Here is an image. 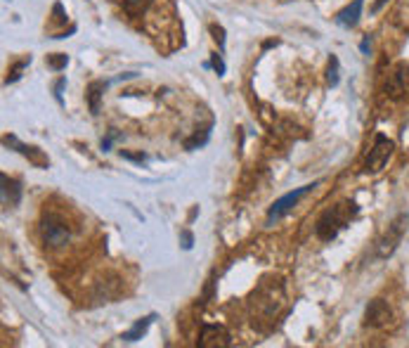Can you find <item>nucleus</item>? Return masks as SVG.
I'll use <instances>...</instances> for the list:
<instances>
[{
    "label": "nucleus",
    "mask_w": 409,
    "mask_h": 348,
    "mask_svg": "<svg viewBox=\"0 0 409 348\" xmlns=\"http://www.w3.org/2000/svg\"><path fill=\"white\" fill-rule=\"evenodd\" d=\"M31 62V57L29 59H21V62H17L12 66L10 71H7V78H5V83H14V81H19V76H21V71H24V66Z\"/></svg>",
    "instance_id": "a211bd4d"
},
{
    "label": "nucleus",
    "mask_w": 409,
    "mask_h": 348,
    "mask_svg": "<svg viewBox=\"0 0 409 348\" xmlns=\"http://www.w3.org/2000/svg\"><path fill=\"white\" fill-rule=\"evenodd\" d=\"M121 157L123 159H130V161H145L147 159L145 154H130V152H123V150H121Z\"/></svg>",
    "instance_id": "5701e85b"
},
{
    "label": "nucleus",
    "mask_w": 409,
    "mask_h": 348,
    "mask_svg": "<svg viewBox=\"0 0 409 348\" xmlns=\"http://www.w3.org/2000/svg\"><path fill=\"white\" fill-rule=\"evenodd\" d=\"M407 223H409V218L405 216V213H400V216L388 225V230L383 232V237L376 244V256L378 258H388V256L395 254V249L400 247V242H403V235L407 230Z\"/></svg>",
    "instance_id": "20e7f679"
},
{
    "label": "nucleus",
    "mask_w": 409,
    "mask_h": 348,
    "mask_svg": "<svg viewBox=\"0 0 409 348\" xmlns=\"http://www.w3.org/2000/svg\"><path fill=\"white\" fill-rule=\"evenodd\" d=\"M326 83H329L331 88L338 86V59L336 57H329V69H326Z\"/></svg>",
    "instance_id": "f3484780"
},
{
    "label": "nucleus",
    "mask_w": 409,
    "mask_h": 348,
    "mask_svg": "<svg viewBox=\"0 0 409 348\" xmlns=\"http://www.w3.org/2000/svg\"><path fill=\"white\" fill-rule=\"evenodd\" d=\"M152 3H154V0H123V10H125L128 17L138 19V17H143L147 10H150Z\"/></svg>",
    "instance_id": "4468645a"
},
{
    "label": "nucleus",
    "mask_w": 409,
    "mask_h": 348,
    "mask_svg": "<svg viewBox=\"0 0 409 348\" xmlns=\"http://www.w3.org/2000/svg\"><path fill=\"white\" fill-rule=\"evenodd\" d=\"M319 183H312V185H303V188H296L294 192H289V195H284V197H279L277 202H274L272 206H270V211H267V225H272V223H277V220L281 218V216H286L289 211L294 209L296 204L301 202L303 197L306 195H310L312 190L317 188Z\"/></svg>",
    "instance_id": "39448f33"
},
{
    "label": "nucleus",
    "mask_w": 409,
    "mask_h": 348,
    "mask_svg": "<svg viewBox=\"0 0 409 348\" xmlns=\"http://www.w3.org/2000/svg\"><path fill=\"white\" fill-rule=\"evenodd\" d=\"M114 138H116V133H111V135H109L107 140H102V150H104V152H107L109 147H111V143H114Z\"/></svg>",
    "instance_id": "b1692460"
},
{
    "label": "nucleus",
    "mask_w": 409,
    "mask_h": 348,
    "mask_svg": "<svg viewBox=\"0 0 409 348\" xmlns=\"http://www.w3.org/2000/svg\"><path fill=\"white\" fill-rule=\"evenodd\" d=\"M107 83L104 81H93L88 86V107H90V114H100V100H102V93Z\"/></svg>",
    "instance_id": "ddd939ff"
},
{
    "label": "nucleus",
    "mask_w": 409,
    "mask_h": 348,
    "mask_svg": "<svg viewBox=\"0 0 409 348\" xmlns=\"http://www.w3.org/2000/svg\"><path fill=\"white\" fill-rule=\"evenodd\" d=\"M390 320H393V310L383 299H374L367 306V310H364V324H367V327L381 329Z\"/></svg>",
    "instance_id": "0eeeda50"
},
{
    "label": "nucleus",
    "mask_w": 409,
    "mask_h": 348,
    "mask_svg": "<svg viewBox=\"0 0 409 348\" xmlns=\"http://www.w3.org/2000/svg\"><path fill=\"white\" fill-rule=\"evenodd\" d=\"M211 34H213V41L218 43V48L220 50L225 48V29L218 26V24H211Z\"/></svg>",
    "instance_id": "6ab92c4d"
},
{
    "label": "nucleus",
    "mask_w": 409,
    "mask_h": 348,
    "mask_svg": "<svg viewBox=\"0 0 409 348\" xmlns=\"http://www.w3.org/2000/svg\"><path fill=\"white\" fill-rule=\"evenodd\" d=\"M211 64H213V69L218 71V76H222V73H225V64H222V59H220V55H218V53L213 55Z\"/></svg>",
    "instance_id": "aec40b11"
},
{
    "label": "nucleus",
    "mask_w": 409,
    "mask_h": 348,
    "mask_svg": "<svg viewBox=\"0 0 409 348\" xmlns=\"http://www.w3.org/2000/svg\"><path fill=\"white\" fill-rule=\"evenodd\" d=\"M154 317H156V315H147V317H143V320H138L135 327H133L130 332H125L121 339H123V342H138V339H143V334L147 332V327L152 324Z\"/></svg>",
    "instance_id": "2eb2a0df"
},
{
    "label": "nucleus",
    "mask_w": 409,
    "mask_h": 348,
    "mask_svg": "<svg viewBox=\"0 0 409 348\" xmlns=\"http://www.w3.org/2000/svg\"><path fill=\"white\" fill-rule=\"evenodd\" d=\"M407 91H409V69L405 64H398L388 73V81H385V95L390 100H400Z\"/></svg>",
    "instance_id": "1a4fd4ad"
},
{
    "label": "nucleus",
    "mask_w": 409,
    "mask_h": 348,
    "mask_svg": "<svg viewBox=\"0 0 409 348\" xmlns=\"http://www.w3.org/2000/svg\"><path fill=\"white\" fill-rule=\"evenodd\" d=\"M393 150H395V143L385 138L383 133H378V135L374 138V147L369 150V157H367V161H364V171L378 173L385 166V161L390 159Z\"/></svg>",
    "instance_id": "423d86ee"
},
{
    "label": "nucleus",
    "mask_w": 409,
    "mask_h": 348,
    "mask_svg": "<svg viewBox=\"0 0 409 348\" xmlns=\"http://www.w3.org/2000/svg\"><path fill=\"white\" fill-rule=\"evenodd\" d=\"M46 62L50 69H55V71H62L66 64H69V57H66L64 53H55V55H48L46 57Z\"/></svg>",
    "instance_id": "dca6fc26"
},
{
    "label": "nucleus",
    "mask_w": 409,
    "mask_h": 348,
    "mask_svg": "<svg viewBox=\"0 0 409 348\" xmlns=\"http://www.w3.org/2000/svg\"><path fill=\"white\" fill-rule=\"evenodd\" d=\"M284 303V292H281V285L274 282H263L251 296V306H254V313H258L260 317H267L272 320L277 315V310Z\"/></svg>",
    "instance_id": "f03ea898"
},
{
    "label": "nucleus",
    "mask_w": 409,
    "mask_h": 348,
    "mask_svg": "<svg viewBox=\"0 0 409 348\" xmlns=\"http://www.w3.org/2000/svg\"><path fill=\"white\" fill-rule=\"evenodd\" d=\"M64 83H66V81H64V78H59V81H57V86H55V98H57L59 105H62V88H64Z\"/></svg>",
    "instance_id": "4be33fe9"
},
{
    "label": "nucleus",
    "mask_w": 409,
    "mask_h": 348,
    "mask_svg": "<svg viewBox=\"0 0 409 348\" xmlns=\"http://www.w3.org/2000/svg\"><path fill=\"white\" fill-rule=\"evenodd\" d=\"M362 5H364V0H353L351 5L343 7V10L336 14V21H338L341 26L353 29L360 21V17H362Z\"/></svg>",
    "instance_id": "f8f14e48"
},
{
    "label": "nucleus",
    "mask_w": 409,
    "mask_h": 348,
    "mask_svg": "<svg viewBox=\"0 0 409 348\" xmlns=\"http://www.w3.org/2000/svg\"><path fill=\"white\" fill-rule=\"evenodd\" d=\"M0 195H3V206L5 209H12V206H17L21 202V185L19 180H14V178H7L5 173L0 175Z\"/></svg>",
    "instance_id": "9b49d317"
},
{
    "label": "nucleus",
    "mask_w": 409,
    "mask_h": 348,
    "mask_svg": "<svg viewBox=\"0 0 409 348\" xmlns=\"http://www.w3.org/2000/svg\"><path fill=\"white\" fill-rule=\"evenodd\" d=\"M3 145L5 147H14V150H17L19 154H24V157L31 161V164H36L38 168H48L50 166V161H48V157L46 154H43L38 147H31V145H21L17 138L14 135H5L3 138Z\"/></svg>",
    "instance_id": "9d476101"
},
{
    "label": "nucleus",
    "mask_w": 409,
    "mask_h": 348,
    "mask_svg": "<svg viewBox=\"0 0 409 348\" xmlns=\"http://www.w3.org/2000/svg\"><path fill=\"white\" fill-rule=\"evenodd\" d=\"M38 230H41L43 244L50 249H62L71 240L69 225H66V220L62 216H57V213H46V216L41 218Z\"/></svg>",
    "instance_id": "7ed1b4c3"
},
{
    "label": "nucleus",
    "mask_w": 409,
    "mask_h": 348,
    "mask_svg": "<svg viewBox=\"0 0 409 348\" xmlns=\"http://www.w3.org/2000/svg\"><path fill=\"white\" fill-rule=\"evenodd\" d=\"M229 344H232V337L222 324H204L202 327V334H199L202 348H227Z\"/></svg>",
    "instance_id": "6e6552de"
},
{
    "label": "nucleus",
    "mask_w": 409,
    "mask_h": 348,
    "mask_svg": "<svg viewBox=\"0 0 409 348\" xmlns=\"http://www.w3.org/2000/svg\"><path fill=\"white\" fill-rule=\"evenodd\" d=\"M360 206L355 202H341L331 209H326L322 216H319L317 225H315V232L322 242H331L336 240V235L343 230V227L351 223V220L358 216Z\"/></svg>",
    "instance_id": "f257e3e1"
},
{
    "label": "nucleus",
    "mask_w": 409,
    "mask_h": 348,
    "mask_svg": "<svg viewBox=\"0 0 409 348\" xmlns=\"http://www.w3.org/2000/svg\"><path fill=\"white\" fill-rule=\"evenodd\" d=\"M182 247L185 249H192V235L190 232H182Z\"/></svg>",
    "instance_id": "393cba45"
},
{
    "label": "nucleus",
    "mask_w": 409,
    "mask_h": 348,
    "mask_svg": "<svg viewBox=\"0 0 409 348\" xmlns=\"http://www.w3.org/2000/svg\"><path fill=\"white\" fill-rule=\"evenodd\" d=\"M52 12H55V19H57V21H66V14H64L62 3H55V7H52Z\"/></svg>",
    "instance_id": "412c9836"
}]
</instances>
